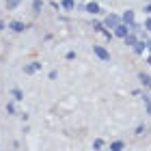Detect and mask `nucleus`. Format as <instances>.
<instances>
[{
	"mask_svg": "<svg viewBox=\"0 0 151 151\" xmlns=\"http://www.w3.org/2000/svg\"><path fill=\"white\" fill-rule=\"evenodd\" d=\"M93 54H95V56H97V58L101 60V63H110V60H112V54L108 52L104 45H97V43H93Z\"/></svg>",
	"mask_w": 151,
	"mask_h": 151,
	"instance_id": "f257e3e1",
	"label": "nucleus"
},
{
	"mask_svg": "<svg viewBox=\"0 0 151 151\" xmlns=\"http://www.w3.org/2000/svg\"><path fill=\"white\" fill-rule=\"evenodd\" d=\"M101 22H104V26H106V28H110V30H114L116 26L121 24V17L116 15V13H108V15H106L104 19H101Z\"/></svg>",
	"mask_w": 151,
	"mask_h": 151,
	"instance_id": "f03ea898",
	"label": "nucleus"
},
{
	"mask_svg": "<svg viewBox=\"0 0 151 151\" xmlns=\"http://www.w3.org/2000/svg\"><path fill=\"white\" fill-rule=\"evenodd\" d=\"M22 69H24L26 76H32V73H37V71L43 69V63H41V60H30V63H26Z\"/></svg>",
	"mask_w": 151,
	"mask_h": 151,
	"instance_id": "7ed1b4c3",
	"label": "nucleus"
},
{
	"mask_svg": "<svg viewBox=\"0 0 151 151\" xmlns=\"http://www.w3.org/2000/svg\"><path fill=\"white\" fill-rule=\"evenodd\" d=\"M9 28L19 35V32H26V30H28V24L22 22V19H13V22H9Z\"/></svg>",
	"mask_w": 151,
	"mask_h": 151,
	"instance_id": "20e7f679",
	"label": "nucleus"
},
{
	"mask_svg": "<svg viewBox=\"0 0 151 151\" xmlns=\"http://www.w3.org/2000/svg\"><path fill=\"white\" fill-rule=\"evenodd\" d=\"M129 32H132V30H129V26L121 22V24H119V26H116V28L112 30V35H114V37H119V39H125V37L129 35Z\"/></svg>",
	"mask_w": 151,
	"mask_h": 151,
	"instance_id": "39448f33",
	"label": "nucleus"
},
{
	"mask_svg": "<svg viewBox=\"0 0 151 151\" xmlns=\"http://www.w3.org/2000/svg\"><path fill=\"white\" fill-rule=\"evenodd\" d=\"M121 22L123 24H127V26H132L136 22V13L132 9H127V11H123V15H121Z\"/></svg>",
	"mask_w": 151,
	"mask_h": 151,
	"instance_id": "423d86ee",
	"label": "nucleus"
},
{
	"mask_svg": "<svg viewBox=\"0 0 151 151\" xmlns=\"http://www.w3.org/2000/svg\"><path fill=\"white\" fill-rule=\"evenodd\" d=\"M84 11L88 13V15H99V13H101V6H99L97 2H86V4H84Z\"/></svg>",
	"mask_w": 151,
	"mask_h": 151,
	"instance_id": "0eeeda50",
	"label": "nucleus"
},
{
	"mask_svg": "<svg viewBox=\"0 0 151 151\" xmlns=\"http://www.w3.org/2000/svg\"><path fill=\"white\" fill-rule=\"evenodd\" d=\"M138 80H140L142 88H151V76H149V73H145V71H138Z\"/></svg>",
	"mask_w": 151,
	"mask_h": 151,
	"instance_id": "6e6552de",
	"label": "nucleus"
},
{
	"mask_svg": "<svg viewBox=\"0 0 151 151\" xmlns=\"http://www.w3.org/2000/svg\"><path fill=\"white\" fill-rule=\"evenodd\" d=\"M132 50H134L136 54H145V50H147V39H138V41L134 43Z\"/></svg>",
	"mask_w": 151,
	"mask_h": 151,
	"instance_id": "1a4fd4ad",
	"label": "nucleus"
},
{
	"mask_svg": "<svg viewBox=\"0 0 151 151\" xmlns=\"http://www.w3.org/2000/svg\"><path fill=\"white\" fill-rule=\"evenodd\" d=\"M147 132H149V127L145 125V123H138V125L134 127V136H136V138H142V136H147Z\"/></svg>",
	"mask_w": 151,
	"mask_h": 151,
	"instance_id": "9d476101",
	"label": "nucleus"
},
{
	"mask_svg": "<svg viewBox=\"0 0 151 151\" xmlns=\"http://www.w3.org/2000/svg\"><path fill=\"white\" fill-rule=\"evenodd\" d=\"M11 97H13V101H22L24 99V91L19 86H11Z\"/></svg>",
	"mask_w": 151,
	"mask_h": 151,
	"instance_id": "9b49d317",
	"label": "nucleus"
},
{
	"mask_svg": "<svg viewBox=\"0 0 151 151\" xmlns=\"http://www.w3.org/2000/svg\"><path fill=\"white\" fill-rule=\"evenodd\" d=\"M43 0H32V15H41V11H43Z\"/></svg>",
	"mask_w": 151,
	"mask_h": 151,
	"instance_id": "f8f14e48",
	"label": "nucleus"
},
{
	"mask_svg": "<svg viewBox=\"0 0 151 151\" xmlns=\"http://www.w3.org/2000/svg\"><path fill=\"white\" fill-rule=\"evenodd\" d=\"M19 4H22V0H4V9L6 11H15Z\"/></svg>",
	"mask_w": 151,
	"mask_h": 151,
	"instance_id": "ddd939ff",
	"label": "nucleus"
},
{
	"mask_svg": "<svg viewBox=\"0 0 151 151\" xmlns=\"http://www.w3.org/2000/svg\"><path fill=\"white\" fill-rule=\"evenodd\" d=\"M60 9L63 11H73L76 9V0H60Z\"/></svg>",
	"mask_w": 151,
	"mask_h": 151,
	"instance_id": "4468645a",
	"label": "nucleus"
},
{
	"mask_svg": "<svg viewBox=\"0 0 151 151\" xmlns=\"http://www.w3.org/2000/svg\"><path fill=\"white\" fill-rule=\"evenodd\" d=\"M142 101H145V112L151 116V95L145 91V93H142Z\"/></svg>",
	"mask_w": 151,
	"mask_h": 151,
	"instance_id": "2eb2a0df",
	"label": "nucleus"
},
{
	"mask_svg": "<svg viewBox=\"0 0 151 151\" xmlns=\"http://www.w3.org/2000/svg\"><path fill=\"white\" fill-rule=\"evenodd\" d=\"M136 41H138V37H136V32H129V35H127L125 39H123V43H125L127 47H134V43H136Z\"/></svg>",
	"mask_w": 151,
	"mask_h": 151,
	"instance_id": "dca6fc26",
	"label": "nucleus"
},
{
	"mask_svg": "<svg viewBox=\"0 0 151 151\" xmlns=\"http://www.w3.org/2000/svg\"><path fill=\"white\" fill-rule=\"evenodd\" d=\"M125 149V142L123 140H114V142H110V147H108V151H123Z\"/></svg>",
	"mask_w": 151,
	"mask_h": 151,
	"instance_id": "f3484780",
	"label": "nucleus"
},
{
	"mask_svg": "<svg viewBox=\"0 0 151 151\" xmlns=\"http://www.w3.org/2000/svg\"><path fill=\"white\" fill-rule=\"evenodd\" d=\"M104 28H106L104 22H99V19H93V30H95V32H99V35H101V30H104Z\"/></svg>",
	"mask_w": 151,
	"mask_h": 151,
	"instance_id": "a211bd4d",
	"label": "nucleus"
},
{
	"mask_svg": "<svg viewBox=\"0 0 151 151\" xmlns=\"http://www.w3.org/2000/svg\"><path fill=\"white\" fill-rule=\"evenodd\" d=\"M104 145H106V142L101 140V138H95V140H93V151H101V149H104Z\"/></svg>",
	"mask_w": 151,
	"mask_h": 151,
	"instance_id": "6ab92c4d",
	"label": "nucleus"
},
{
	"mask_svg": "<svg viewBox=\"0 0 151 151\" xmlns=\"http://www.w3.org/2000/svg\"><path fill=\"white\" fill-rule=\"evenodd\" d=\"M6 112H9V114H15V104H13V101L6 104Z\"/></svg>",
	"mask_w": 151,
	"mask_h": 151,
	"instance_id": "aec40b11",
	"label": "nucleus"
},
{
	"mask_svg": "<svg viewBox=\"0 0 151 151\" xmlns=\"http://www.w3.org/2000/svg\"><path fill=\"white\" fill-rule=\"evenodd\" d=\"M142 28H145L147 32H151V17H147V19H145V24H142Z\"/></svg>",
	"mask_w": 151,
	"mask_h": 151,
	"instance_id": "412c9836",
	"label": "nucleus"
},
{
	"mask_svg": "<svg viewBox=\"0 0 151 151\" xmlns=\"http://www.w3.org/2000/svg\"><path fill=\"white\" fill-rule=\"evenodd\" d=\"M47 78H50V80H56V78H58V71H56V69H52L50 73H47Z\"/></svg>",
	"mask_w": 151,
	"mask_h": 151,
	"instance_id": "4be33fe9",
	"label": "nucleus"
},
{
	"mask_svg": "<svg viewBox=\"0 0 151 151\" xmlns=\"http://www.w3.org/2000/svg\"><path fill=\"white\" fill-rule=\"evenodd\" d=\"M65 58H67V60H73V58H76V52H73V50H69V52L65 54Z\"/></svg>",
	"mask_w": 151,
	"mask_h": 151,
	"instance_id": "5701e85b",
	"label": "nucleus"
},
{
	"mask_svg": "<svg viewBox=\"0 0 151 151\" xmlns=\"http://www.w3.org/2000/svg\"><path fill=\"white\" fill-rule=\"evenodd\" d=\"M145 13H147V15H151V2H145Z\"/></svg>",
	"mask_w": 151,
	"mask_h": 151,
	"instance_id": "b1692460",
	"label": "nucleus"
},
{
	"mask_svg": "<svg viewBox=\"0 0 151 151\" xmlns=\"http://www.w3.org/2000/svg\"><path fill=\"white\" fill-rule=\"evenodd\" d=\"M52 9H54V11H60V4L56 2V0H52Z\"/></svg>",
	"mask_w": 151,
	"mask_h": 151,
	"instance_id": "393cba45",
	"label": "nucleus"
},
{
	"mask_svg": "<svg viewBox=\"0 0 151 151\" xmlns=\"http://www.w3.org/2000/svg\"><path fill=\"white\" fill-rule=\"evenodd\" d=\"M28 116H30V114H28V112H22V114H19V119H22V121H24V123H26V121H28Z\"/></svg>",
	"mask_w": 151,
	"mask_h": 151,
	"instance_id": "a878e982",
	"label": "nucleus"
},
{
	"mask_svg": "<svg viewBox=\"0 0 151 151\" xmlns=\"http://www.w3.org/2000/svg\"><path fill=\"white\" fill-rule=\"evenodd\" d=\"M4 26H6V24H4V19H0V32L4 30Z\"/></svg>",
	"mask_w": 151,
	"mask_h": 151,
	"instance_id": "bb28decb",
	"label": "nucleus"
},
{
	"mask_svg": "<svg viewBox=\"0 0 151 151\" xmlns=\"http://www.w3.org/2000/svg\"><path fill=\"white\" fill-rule=\"evenodd\" d=\"M145 63H147V65L151 67V54H149V56H147V60H145Z\"/></svg>",
	"mask_w": 151,
	"mask_h": 151,
	"instance_id": "cd10ccee",
	"label": "nucleus"
},
{
	"mask_svg": "<svg viewBox=\"0 0 151 151\" xmlns=\"http://www.w3.org/2000/svg\"><path fill=\"white\" fill-rule=\"evenodd\" d=\"M147 50L151 52V39H147Z\"/></svg>",
	"mask_w": 151,
	"mask_h": 151,
	"instance_id": "c85d7f7f",
	"label": "nucleus"
},
{
	"mask_svg": "<svg viewBox=\"0 0 151 151\" xmlns=\"http://www.w3.org/2000/svg\"><path fill=\"white\" fill-rule=\"evenodd\" d=\"M142 2H151V0H142Z\"/></svg>",
	"mask_w": 151,
	"mask_h": 151,
	"instance_id": "c756f323",
	"label": "nucleus"
},
{
	"mask_svg": "<svg viewBox=\"0 0 151 151\" xmlns=\"http://www.w3.org/2000/svg\"><path fill=\"white\" fill-rule=\"evenodd\" d=\"M80 2H84V0H80Z\"/></svg>",
	"mask_w": 151,
	"mask_h": 151,
	"instance_id": "7c9ffc66",
	"label": "nucleus"
}]
</instances>
